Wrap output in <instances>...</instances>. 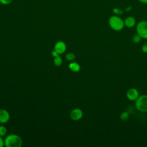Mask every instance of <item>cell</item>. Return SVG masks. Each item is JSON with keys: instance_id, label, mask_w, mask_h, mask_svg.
Masks as SVG:
<instances>
[{"instance_id": "1", "label": "cell", "mask_w": 147, "mask_h": 147, "mask_svg": "<svg viewBox=\"0 0 147 147\" xmlns=\"http://www.w3.org/2000/svg\"><path fill=\"white\" fill-rule=\"evenodd\" d=\"M108 23L110 27L115 31H121L125 26L124 20L117 15L110 16L109 18Z\"/></svg>"}, {"instance_id": "2", "label": "cell", "mask_w": 147, "mask_h": 147, "mask_svg": "<svg viewBox=\"0 0 147 147\" xmlns=\"http://www.w3.org/2000/svg\"><path fill=\"white\" fill-rule=\"evenodd\" d=\"M22 142L21 138L16 134H10L5 140V145L7 147H20Z\"/></svg>"}, {"instance_id": "3", "label": "cell", "mask_w": 147, "mask_h": 147, "mask_svg": "<svg viewBox=\"0 0 147 147\" xmlns=\"http://www.w3.org/2000/svg\"><path fill=\"white\" fill-rule=\"evenodd\" d=\"M136 109L141 112L147 113V95H142L135 101Z\"/></svg>"}, {"instance_id": "4", "label": "cell", "mask_w": 147, "mask_h": 147, "mask_svg": "<svg viewBox=\"0 0 147 147\" xmlns=\"http://www.w3.org/2000/svg\"><path fill=\"white\" fill-rule=\"evenodd\" d=\"M136 31L142 38L147 39V21H140L137 25Z\"/></svg>"}, {"instance_id": "5", "label": "cell", "mask_w": 147, "mask_h": 147, "mask_svg": "<svg viewBox=\"0 0 147 147\" xmlns=\"http://www.w3.org/2000/svg\"><path fill=\"white\" fill-rule=\"evenodd\" d=\"M127 98L131 101H136L139 95V92L136 88H130L126 92Z\"/></svg>"}, {"instance_id": "6", "label": "cell", "mask_w": 147, "mask_h": 147, "mask_svg": "<svg viewBox=\"0 0 147 147\" xmlns=\"http://www.w3.org/2000/svg\"><path fill=\"white\" fill-rule=\"evenodd\" d=\"M83 117V112L79 109H75L70 113V117L74 121L80 119Z\"/></svg>"}, {"instance_id": "7", "label": "cell", "mask_w": 147, "mask_h": 147, "mask_svg": "<svg viewBox=\"0 0 147 147\" xmlns=\"http://www.w3.org/2000/svg\"><path fill=\"white\" fill-rule=\"evenodd\" d=\"M66 49L65 44L63 41H58L55 45V51H56L58 54L63 53Z\"/></svg>"}, {"instance_id": "8", "label": "cell", "mask_w": 147, "mask_h": 147, "mask_svg": "<svg viewBox=\"0 0 147 147\" xmlns=\"http://www.w3.org/2000/svg\"><path fill=\"white\" fill-rule=\"evenodd\" d=\"M124 24L125 26L129 28H131L135 26L136 24V20L135 18L133 16H128L124 20Z\"/></svg>"}, {"instance_id": "9", "label": "cell", "mask_w": 147, "mask_h": 147, "mask_svg": "<svg viewBox=\"0 0 147 147\" xmlns=\"http://www.w3.org/2000/svg\"><path fill=\"white\" fill-rule=\"evenodd\" d=\"M9 113L4 109H0V123H6L9 120Z\"/></svg>"}, {"instance_id": "10", "label": "cell", "mask_w": 147, "mask_h": 147, "mask_svg": "<svg viewBox=\"0 0 147 147\" xmlns=\"http://www.w3.org/2000/svg\"><path fill=\"white\" fill-rule=\"evenodd\" d=\"M69 68L73 72H78L80 69V67L78 63L72 62L69 64Z\"/></svg>"}, {"instance_id": "11", "label": "cell", "mask_w": 147, "mask_h": 147, "mask_svg": "<svg viewBox=\"0 0 147 147\" xmlns=\"http://www.w3.org/2000/svg\"><path fill=\"white\" fill-rule=\"evenodd\" d=\"M112 12L114 14V15L117 16H121L123 14L124 11L118 7H114L112 10Z\"/></svg>"}, {"instance_id": "12", "label": "cell", "mask_w": 147, "mask_h": 147, "mask_svg": "<svg viewBox=\"0 0 147 147\" xmlns=\"http://www.w3.org/2000/svg\"><path fill=\"white\" fill-rule=\"evenodd\" d=\"M129 117V113L127 111H123L120 115V119L122 121H125L127 120Z\"/></svg>"}, {"instance_id": "13", "label": "cell", "mask_w": 147, "mask_h": 147, "mask_svg": "<svg viewBox=\"0 0 147 147\" xmlns=\"http://www.w3.org/2000/svg\"><path fill=\"white\" fill-rule=\"evenodd\" d=\"M53 63H54V64L56 65V66H60L62 64V60H61V58L58 56H56L55 57V59H54V61H53Z\"/></svg>"}, {"instance_id": "14", "label": "cell", "mask_w": 147, "mask_h": 147, "mask_svg": "<svg viewBox=\"0 0 147 147\" xmlns=\"http://www.w3.org/2000/svg\"><path fill=\"white\" fill-rule=\"evenodd\" d=\"M141 37L137 33L136 34H134L133 37V38H132V40H133V42L134 43H138L140 42L141 40Z\"/></svg>"}, {"instance_id": "15", "label": "cell", "mask_w": 147, "mask_h": 147, "mask_svg": "<svg viewBox=\"0 0 147 147\" xmlns=\"http://www.w3.org/2000/svg\"><path fill=\"white\" fill-rule=\"evenodd\" d=\"M7 129L4 126H0V136H3L6 134Z\"/></svg>"}, {"instance_id": "16", "label": "cell", "mask_w": 147, "mask_h": 147, "mask_svg": "<svg viewBox=\"0 0 147 147\" xmlns=\"http://www.w3.org/2000/svg\"><path fill=\"white\" fill-rule=\"evenodd\" d=\"M66 58L68 60H72L75 59V55L74 53H69L66 55Z\"/></svg>"}, {"instance_id": "17", "label": "cell", "mask_w": 147, "mask_h": 147, "mask_svg": "<svg viewBox=\"0 0 147 147\" xmlns=\"http://www.w3.org/2000/svg\"><path fill=\"white\" fill-rule=\"evenodd\" d=\"M13 0H0V3L3 5H7L12 3Z\"/></svg>"}, {"instance_id": "18", "label": "cell", "mask_w": 147, "mask_h": 147, "mask_svg": "<svg viewBox=\"0 0 147 147\" xmlns=\"http://www.w3.org/2000/svg\"><path fill=\"white\" fill-rule=\"evenodd\" d=\"M141 49H142V51L144 53H147V42L144 43V44L142 45V48H141Z\"/></svg>"}, {"instance_id": "19", "label": "cell", "mask_w": 147, "mask_h": 147, "mask_svg": "<svg viewBox=\"0 0 147 147\" xmlns=\"http://www.w3.org/2000/svg\"><path fill=\"white\" fill-rule=\"evenodd\" d=\"M5 145V141H3L2 138L0 136V147H2Z\"/></svg>"}, {"instance_id": "20", "label": "cell", "mask_w": 147, "mask_h": 147, "mask_svg": "<svg viewBox=\"0 0 147 147\" xmlns=\"http://www.w3.org/2000/svg\"><path fill=\"white\" fill-rule=\"evenodd\" d=\"M51 53H52V55L53 56H54V57H56V56H59L58 53H57L56 51H55V50L53 51H52Z\"/></svg>"}, {"instance_id": "21", "label": "cell", "mask_w": 147, "mask_h": 147, "mask_svg": "<svg viewBox=\"0 0 147 147\" xmlns=\"http://www.w3.org/2000/svg\"><path fill=\"white\" fill-rule=\"evenodd\" d=\"M131 9H132L131 6H128L126 7V8L125 9V11L128 12V11H130Z\"/></svg>"}, {"instance_id": "22", "label": "cell", "mask_w": 147, "mask_h": 147, "mask_svg": "<svg viewBox=\"0 0 147 147\" xmlns=\"http://www.w3.org/2000/svg\"><path fill=\"white\" fill-rule=\"evenodd\" d=\"M140 3L147 5V0H138Z\"/></svg>"}]
</instances>
